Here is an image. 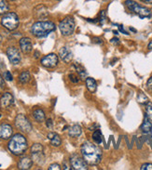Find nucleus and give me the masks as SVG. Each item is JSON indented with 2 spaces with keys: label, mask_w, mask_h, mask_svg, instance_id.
Wrapping results in <instances>:
<instances>
[{
  "label": "nucleus",
  "mask_w": 152,
  "mask_h": 170,
  "mask_svg": "<svg viewBox=\"0 0 152 170\" xmlns=\"http://www.w3.org/2000/svg\"><path fill=\"white\" fill-rule=\"evenodd\" d=\"M141 170H152V164H144L140 167Z\"/></svg>",
  "instance_id": "31"
},
{
  "label": "nucleus",
  "mask_w": 152,
  "mask_h": 170,
  "mask_svg": "<svg viewBox=\"0 0 152 170\" xmlns=\"http://www.w3.org/2000/svg\"><path fill=\"white\" fill-rule=\"evenodd\" d=\"M151 120L147 116V115H146V116H145V118H144V122H143V124H142V125H141V130H142V132L143 133H145V134H149V132L151 131V128H152V123L150 122Z\"/></svg>",
  "instance_id": "19"
},
{
  "label": "nucleus",
  "mask_w": 152,
  "mask_h": 170,
  "mask_svg": "<svg viewBox=\"0 0 152 170\" xmlns=\"http://www.w3.org/2000/svg\"><path fill=\"white\" fill-rule=\"evenodd\" d=\"M13 133L12 126L9 124H1L0 125V139H8L11 138Z\"/></svg>",
  "instance_id": "13"
},
{
  "label": "nucleus",
  "mask_w": 152,
  "mask_h": 170,
  "mask_svg": "<svg viewBox=\"0 0 152 170\" xmlns=\"http://www.w3.org/2000/svg\"><path fill=\"white\" fill-rule=\"evenodd\" d=\"M40 62H41V64H42V66H44L46 68H54L58 64L59 58L55 53H50V54L46 55L45 57H43V58L41 59Z\"/></svg>",
  "instance_id": "9"
},
{
  "label": "nucleus",
  "mask_w": 152,
  "mask_h": 170,
  "mask_svg": "<svg viewBox=\"0 0 152 170\" xmlns=\"http://www.w3.org/2000/svg\"><path fill=\"white\" fill-rule=\"evenodd\" d=\"M7 56H8V59L10 61V63L12 64H19L21 62V60H22V57H21L19 49L15 47H10L7 49Z\"/></svg>",
  "instance_id": "10"
},
{
  "label": "nucleus",
  "mask_w": 152,
  "mask_h": 170,
  "mask_svg": "<svg viewBox=\"0 0 152 170\" xmlns=\"http://www.w3.org/2000/svg\"><path fill=\"white\" fill-rule=\"evenodd\" d=\"M80 152L82 157L84 158V160L89 165H97L102 159V151L100 150V148L94 143L90 142V141H87V142L82 144Z\"/></svg>",
  "instance_id": "1"
},
{
  "label": "nucleus",
  "mask_w": 152,
  "mask_h": 170,
  "mask_svg": "<svg viewBox=\"0 0 152 170\" xmlns=\"http://www.w3.org/2000/svg\"><path fill=\"white\" fill-rule=\"evenodd\" d=\"M140 1L144 2V3H146V4H150L152 5V0H140Z\"/></svg>",
  "instance_id": "40"
},
{
  "label": "nucleus",
  "mask_w": 152,
  "mask_h": 170,
  "mask_svg": "<svg viewBox=\"0 0 152 170\" xmlns=\"http://www.w3.org/2000/svg\"><path fill=\"white\" fill-rule=\"evenodd\" d=\"M9 11V5L5 0H0V15H4Z\"/></svg>",
  "instance_id": "26"
},
{
  "label": "nucleus",
  "mask_w": 152,
  "mask_h": 170,
  "mask_svg": "<svg viewBox=\"0 0 152 170\" xmlns=\"http://www.w3.org/2000/svg\"><path fill=\"white\" fill-rule=\"evenodd\" d=\"M148 49H152V41L149 42V44H148Z\"/></svg>",
  "instance_id": "42"
},
{
  "label": "nucleus",
  "mask_w": 152,
  "mask_h": 170,
  "mask_svg": "<svg viewBox=\"0 0 152 170\" xmlns=\"http://www.w3.org/2000/svg\"><path fill=\"white\" fill-rule=\"evenodd\" d=\"M20 48L23 54H29L33 49L32 40L29 37H23L20 39Z\"/></svg>",
  "instance_id": "11"
},
{
  "label": "nucleus",
  "mask_w": 152,
  "mask_h": 170,
  "mask_svg": "<svg viewBox=\"0 0 152 170\" xmlns=\"http://www.w3.org/2000/svg\"><path fill=\"white\" fill-rule=\"evenodd\" d=\"M137 101L141 104H147L148 102V98L143 92H139V94L137 96Z\"/></svg>",
  "instance_id": "27"
},
{
  "label": "nucleus",
  "mask_w": 152,
  "mask_h": 170,
  "mask_svg": "<svg viewBox=\"0 0 152 170\" xmlns=\"http://www.w3.org/2000/svg\"><path fill=\"white\" fill-rule=\"evenodd\" d=\"M100 22L103 23L106 20V11L105 10H102L101 11V13H100Z\"/></svg>",
  "instance_id": "34"
},
{
  "label": "nucleus",
  "mask_w": 152,
  "mask_h": 170,
  "mask_svg": "<svg viewBox=\"0 0 152 170\" xmlns=\"http://www.w3.org/2000/svg\"><path fill=\"white\" fill-rule=\"evenodd\" d=\"M125 6L127 7V9L130 11H132L133 13L136 14V15L139 16L141 19H145V18L150 17L151 12H150V10L148 8L139 5L138 3L133 1V0H126V1H125Z\"/></svg>",
  "instance_id": "5"
},
{
  "label": "nucleus",
  "mask_w": 152,
  "mask_h": 170,
  "mask_svg": "<svg viewBox=\"0 0 152 170\" xmlns=\"http://www.w3.org/2000/svg\"><path fill=\"white\" fill-rule=\"evenodd\" d=\"M93 139L96 144H101L103 141V135L100 130H95L93 134Z\"/></svg>",
  "instance_id": "24"
},
{
  "label": "nucleus",
  "mask_w": 152,
  "mask_h": 170,
  "mask_svg": "<svg viewBox=\"0 0 152 170\" xmlns=\"http://www.w3.org/2000/svg\"><path fill=\"white\" fill-rule=\"evenodd\" d=\"M61 166L58 164H52L49 166V170H60Z\"/></svg>",
  "instance_id": "33"
},
{
  "label": "nucleus",
  "mask_w": 152,
  "mask_h": 170,
  "mask_svg": "<svg viewBox=\"0 0 152 170\" xmlns=\"http://www.w3.org/2000/svg\"><path fill=\"white\" fill-rule=\"evenodd\" d=\"M147 88H148V90L152 91V76L150 77V78L147 82Z\"/></svg>",
  "instance_id": "35"
},
{
  "label": "nucleus",
  "mask_w": 152,
  "mask_h": 170,
  "mask_svg": "<svg viewBox=\"0 0 152 170\" xmlns=\"http://www.w3.org/2000/svg\"><path fill=\"white\" fill-rule=\"evenodd\" d=\"M3 76H4V78L6 80H8V81H12V79H13L12 74H10V71H6V72L4 73V74H3Z\"/></svg>",
  "instance_id": "30"
},
{
  "label": "nucleus",
  "mask_w": 152,
  "mask_h": 170,
  "mask_svg": "<svg viewBox=\"0 0 152 170\" xmlns=\"http://www.w3.org/2000/svg\"><path fill=\"white\" fill-rule=\"evenodd\" d=\"M14 123L17 128L23 133H29L32 130V125L24 115H18Z\"/></svg>",
  "instance_id": "7"
},
{
  "label": "nucleus",
  "mask_w": 152,
  "mask_h": 170,
  "mask_svg": "<svg viewBox=\"0 0 152 170\" xmlns=\"http://www.w3.org/2000/svg\"><path fill=\"white\" fill-rule=\"evenodd\" d=\"M70 165L75 170H87L88 168L87 162L78 154H74L70 157Z\"/></svg>",
  "instance_id": "8"
},
{
  "label": "nucleus",
  "mask_w": 152,
  "mask_h": 170,
  "mask_svg": "<svg viewBox=\"0 0 152 170\" xmlns=\"http://www.w3.org/2000/svg\"><path fill=\"white\" fill-rule=\"evenodd\" d=\"M74 66H75L76 70H77L78 74H79L80 79H85V78H87V77H86V71H85V69H84L83 67H82L81 65H79V64H75Z\"/></svg>",
  "instance_id": "25"
},
{
  "label": "nucleus",
  "mask_w": 152,
  "mask_h": 170,
  "mask_svg": "<svg viewBox=\"0 0 152 170\" xmlns=\"http://www.w3.org/2000/svg\"><path fill=\"white\" fill-rule=\"evenodd\" d=\"M32 154V159L34 162H36L38 166H42L45 163V155L43 152H36V153H31Z\"/></svg>",
  "instance_id": "21"
},
{
  "label": "nucleus",
  "mask_w": 152,
  "mask_h": 170,
  "mask_svg": "<svg viewBox=\"0 0 152 170\" xmlns=\"http://www.w3.org/2000/svg\"><path fill=\"white\" fill-rule=\"evenodd\" d=\"M146 115L152 121V102H148L146 104Z\"/></svg>",
  "instance_id": "29"
},
{
  "label": "nucleus",
  "mask_w": 152,
  "mask_h": 170,
  "mask_svg": "<svg viewBox=\"0 0 152 170\" xmlns=\"http://www.w3.org/2000/svg\"><path fill=\"white\" fill-rule=\"evenodd\" d=\"M56 26L52 22H37L35 23L31 27V33L36 37L42 38L48 36L51 33L55 31Z\"/></svg>",
  "instance_id": "3"
},
{
  "label": "nucleus",
  "mask_w": 152,
  "mask_h": 170,
  "mask_svg": "<svg viewBox=\"0 0 152 170\" xmlns=\"http://www.w3.org/2000/svg\"><path fill=\"white\" fill-rule=\"evenodd\" d=\"M1 24L9 31H14L19 27L20 19L15 12H7L1 19Z\"/></svg>",
  "instance_id": "4"
},
{
  "label": "nucleus",
  "mask_w": 152,
  "mask_h": 170,
  "mask_svg": "<svg viewBox=\"0 0 152 170\" xmlns=\"http://www.w3.org/2000/svg\"><path fill=\"white\" fill-rule=\"evenodd\" d=\"M43 152V146L39 143H35L31 147V153H36V152Z\"/></svg>",
  "instance_id": "28"
},
{
  "label": "nucleus",
  "mask_w": 152,
  "mask_h": 170,
  "mask_svg": "<svg viewBox=\"0 0 152 170\" xmlns=\"http://www.w3.org/2000/svg\"><path fill=\"white\" fill-rule=\"evenodd\" d=\"M35 14L38 19H44L48 15H49V10L43 5H39L37 6L36 9H35Z\"/></svg>",
  "instance_id": "16"
},
{
  "label": "nucleus",
  "mask_w": 152,
  "mask_h": 170,
  "mask_svg": "<svg viewBox=\"0 0 152 170\" xmlns=\"http://www.w3.org/2000/svg\"><path fill=\"white\" fill-rule=\"evenodd\" d=\"M31 79V74L28 71H23L21 74L19 75V81L22 84H26L28 83Z\"/></svg>",
  "instance_id": "23"
},
{
  "label": "nucleus",
  "mask_w": 152,
  "mask_h": 170,
  "mask_svg": "<svg viewBox=\"0 0 152 170\" xmlns=\"http://www.w3.org/2000/svg\"><path fill=\"white\" fill-rule=\"evenodd\" d=\"M0 116H1V115H0Z\"/></svg>",
  "instance_id": "44"
},
{
  "label": "nucleus",
  "mask_w": 152,
  "mask_h": 170,
  "mask_svg": "<svg viewBox=\"0 0 152 170\" xmlns=\"http://www.w3.org/2000/svg\"><path fill=\"white\" fill-rule=\"evenodd\" d=\"M46 125H47L48 128H52V126H53L52 120L51 119H48L47 121H46Z\"/></svg>",
  "instance_id": "36"
},
{
  "label": "nucleus",
  "mask_w": 152,
  "mask_h": 170,
  "mask_svg": "<svg viewBox=\"0 0 152 170\" xmlns=\"http://www.w3.org/2000/svg\"><path fill=\"white\" fill-rule=\"evenodd\" d=\"M1 41H2V36H1V34H0V43H1Z\"/></svg>",
  "instance_id": "43"
},
{
  "label": "nucleus",
  "mask_w": 152,
  "mask_h": 170,
  "mask_svg": "<svg viewBox=\"0 0 152 170\" xmlns=\"http://www.w3.org/2000/svg\"><path fill=\"white\" fill-rule=\"evenodd\" d=\"M33 159H31L30 157H23L21 158L20 161L18 162V168L21 170H28L32 167L33 166Z\"/></svg>",
  "instance_id": "15"
},
{
  "label": "nucleus",
  "mask_w": 152,
  "mask_h": 170,
  "mask_svg": "<svg viewBox=\"0 0 152 170\" xmlns=\"http://www.w3.org/2000/svg\"><path fill=\"white\" fill-rule=\"evenodd\" d=\"M59 56H60L61 60L63 61L64 62H65V63H69L72 61V59H73V53H72V51L68 47H62L60 49Z\"/></svg>",
  "instance_id": "14"
},
{
  "label": "nucleus",
  "mask_w": 152,
  "mask_h": 170,
  "mask_svg": "<svg viewBox=\"0 0 152 170\" xmlns=\"http://www.w3.org/2000/svg\"><path fill=\"white\" fill-rule=\"evenodd\" d=\"M33 117L35 118V120L37 122H43L44 120H45V112L43 110H41V109H37V110H35L33 112Z\"/></svg>",
  "instance_id": "22"
},
{
  "label": "nucleus",
  "mask_w": 152,
  "mask_h": 170,
  "mask_svg": "<svg viewBox=\"0 0 152 170\" xmlns=\"http://www.w3.org/2000/svg\"><path fill=\"white\" fill-rule=\"evenodd\" d=\"M76 28L75 20L73 17L67 16L65 19H63L59 23V29L61 34L65 35V36H69L74 34Z\"/></svg>",
  "instance_id": "6"
},
{
  "label": "nucleus",
  "mask_w": 152,
  "mask_h": 170,
  "mask_svg": "<svg viewBox=\"0 0 152 170\" xmlns=\"http://www.w3.org/2000/svg\"><path fill=\"white\" fill-rule=\"evenodd\" d=\"M119 30L122 33V34H128V32H126L125 30L123 29V27H122V25H119Z\"/></svg>",
  "instance_id": "38"
},
{
  "label": "nucleus",
  "mask_w": 152,
  "mask_h": 170,
  "mask_svg": "<svg viewBox=\"0 0 152 170\" xmlns=\"http://www.w3.org/2000/svg\"><path fill=\"white\" fill-rule=\"evenodd\" d=\"M64 169H71V167H70V166H68L66 163H64V167H63Z\"/></svg>",
  "instance_id": "41"
},
{
  "label": "nucleus",
  "mask_w": 152,
  "mask_h": 170,
  "mask_svg": "<svg viewBox=\"0 0 152 170\" xmlns=\"http://www.w3.org/2000/svg\"><path fill=\"white\" fill-rule=\"evenodd\" d=\"M86 87L91 93H94V92H96V89H97V83H96V81L93 78H92V77H87Z\"/></svg>",
  "instance_id": "20"
},
{
  "label": "nucleus",
  "mask_w": 152,
  "mask_h": 170,
  "mask_svg": "<svg viewBox=\"0 0 152 170\" xmlns=\"http://www.w3.org/2000/svg\"><path fill=\"white\" fill-rule=\"evenodd\" d=\"M68 134H69V136L72 137V138H78V137H79L82 134L81 126L79 125H78V124L72 125L71 127H69Z\"/></svg>",
  "instance_id": "17"
},
{
  "label": "nucleus",
  "mask_w": 152,
  "mask_h": 170,
  "mask_svg": "<svg viewBox=\"0 0 152 170\" xmlns=\"http://www.w3.org/2000/svg\"><path fill=\"white\" fill-rule=\"evenodd\" d=\"M111 43L118 45V44H119V39H118V38H112V39H111Z\"/></svg>",
  "instance_id": "39"
},
{
  "label": "nucleus",
  "mask_w": 152,
  "mask_h": 170,
  "mask_svg": "<svg viewBox=\"0 0 152 170\" xmlns=\"http://www.w3.org/2000/svg\"><path fill=\"white\" fill-rule=\"evenodd\" d=\"M8 148L11 153L14 155H22L24 153L28 148V143L25 137L22 134H15L12 138H10Z\"/></svg>",
  "instance_id": "2"
},
{
  "label": "nucleus",
  "mask_w": 152,
  "mask_h": 170,
  "mask_svg": "<svg viewBox=\"0 0 152 170\" xmlns=\"http://www.w3.org/2000/svg\"><path fill=\"white\" fill-rule=\"evenodd\" d=\"M5 81H4V78L1 76V74H0V92L3 91V89L5 88Z\"/></svg>",
  "instance_id": "32"
},
{
  "label": "nucleus",
  "mask_w": 152,
  "mask_h": 170,
  "mask_svg": "<svg viewBox=\"0 0 152 170\" xmlns=\"http://www.w3.org/2000/svg\"><path fill=\"white\" fill-rule=\"evenodd\" d=\"M48 139H49L51 144L52 146H54V147H58L62 143L60 136L58 135V134L54 133V132H51V133L48 134Z\"/></svg>",
  "instance_id": "18"
},
{
  "label": "nucleus",
  "mask_w": 152,
  "mask_h": 170,
  "mask_svg": "<svg viewBox=\"0 0 152 170\" xmlns=\"http://www.w3.org/2000/svg\"><path fill=\"white\" fill-rule=\"evenodd\" d=\"M14 103V98L10 93V92H5V93L0 98V106L2 109H7Z\"/></svg>",
  "instance_id": "12"
},
{
  "label": "nucleus",
  "mask_w": 152,
  "mask_h": 170,
  "mask_svg": "<svg viewBox=\"0 0 152 170\" xmlns=\"http://www.w3.org/2000/svg\"><path fill=\"white\" fill-rule=\"evenodd\" d=\"M69 77H70V80L73 82V83H78L79 81V78H78L77 76H75L74 74H70L69 75Z\"/></svg>",
  "instance_id": "37"
}]
</instances>
